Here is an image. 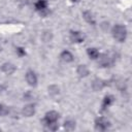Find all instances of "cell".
Listing matches in <instances>:
<instances>
[{
	"mask_svg": "<svg viewBox=\"0 0 132 132\" xmlns=\"http://www.w3.org/2000/svg\"><path fill=\"white\" fill-rule=\"evenodd\" d=\"M112 35L114 37V39H117L120 42H123L126 39L127 36V30L124 26L122 25H116L112 28Z\"/></svg>",
	"mask_w": 132,
	"mask_h": 132,
	"instance_id": "6da1fadb",
	"label": "cell"
},
{
	"mask_svg": "<svg viewBox=\"0 0 132 132\" xmlns=\"http://www.w3.org/2000/svg\"><path fill=\"white\" fill-rule=\"evenodd\" d=\"M114 62V56L113 53H105L102 54L99 58V65L101 67H108Z\"/></svg>",
	"mask_w": 132,
	"mask_h": 132,
	"instance_id": "7a4b0ae2",
	"label": "cell"
},
{
	"mask_svg": "<svg viewBox=\"0 0 132 132\" xmlns=\"http://www.w3.org/2000/svg\"><path fill=\"white\" fill-rule=\"evenodd\" d=\"M110 123L109 121H107L105 118L103 117H100V118H97L95 120V127L97 130H100V131H104L106 130L108 127H109Z\"/></svg>",
	"mask_w": 132,
	"mask_h": 132,
	"instance_id": "3957f363",
	"label": "cell"
},
{
	"mask_svg": "<svg viewBox=\"0 0 132 132\" xmlns=\"http://www.w3.org/2000/svg\"><path fill=\"white\" fill-rule=\"evenodd\" d=\"M59 118V113L57 111H54V110H51L48 112L45 113V117H44V120H43V123H45L44 125L48 124V123H53V122H57Z\"/></svg>",
	"mask_w": 132,
	"mask_h": 132,
	"instance_id": "277c9868",
	"label": "cell"
},
{
	"mask_svg": "<svg viewBox=\"0 0 132 132\" xmlns=\"http://www.w3.org/2000/svg\"><path fill=\"white\" fill-rule=\"evenodd\" d=\"M26 80H27V82H28L30 86H32V87H35V86L37 85V76H36V74H35L33 71H31V70L26 73Z\"/></svg>",
	"mask_w": 132,
	"mask_h": 132,
	"instance_id": "5b68a950",
	"label": "cell"
},
{
	"mask_svg": "<svg viewBox=\"0 0 132 132\" xmlns=\"http://www.w3.org/2000/svg\"><path fill=\"white\" fill-rule=\"evenodd\" d=\"M70 39H71L72 42L79 43V42H82L84 41V36L78 31H71L70 32Z\"/></svg>",
	"mask_w": 132,
	"mask_h": 132,
	"instance_id": "8992f818",
	"label": "cell"
},
{
	"mask_svg": "<svg viewBox=\"0 0 132 132\" xmlns=\"http://www.w3.org/2000/svg\"><path fill=\"white\" fill-rule=\"evenodd\" d=\"M60 57H61V59H62L64 62H66V63H69V62H72V61H73V55H72L69 51H64V52H62Z\"/></svg>",
	"mask_w": 132,
	"mask_h": 132,
	"instance_id": "52a82bcc",
	"label": "cell"
},
{
	"mask_svg": "<svg viewBox=\"0 0 132 132\" xmlns=\"http://www.w3.org/2000/svg\"><path fill=\"white\" fill-rule=\"evenodd\" d=\"M34 112H35V108H34V105L32 104H28L23 108V113L26 117H31L34 114Z\"/></svg>",
	"mask_w": 132,
	"mask_h": 132,
	"instance_id": "ba28073f",
	"label": "cell"
},
{
	"mask_svg": "<svg viewBox=\"0 0 132 132\" xmlns=\"http://www.w3.org/2000/svg\"><path fill=\"white\" fill-rule=\"evenodd\" d=\"M35 7L38 11L42 12L44 10H46V7H47V4H46V1L45 0H36L35 1Z\"/></svg>",
	"mask_w": 132,
	"mask_h": 132,
	"instance_id": "9c48e42d",
	"label": "cell"
},
{
	"mask_svg": "<svg viewBox=\"0 0 132 132\" xmlns=\"http://www.w3.org/2000/svg\"><path fill=\"white\" fill-rule=\"evenodd\" d=\"M1 70H2L3 72L7 73V74H11V73L15 70V67H14L12 64H10V63H5V64H3V65L1 66Z\"/></svg>",
	"mask_w": 132,
	"mask_h": 132,
	"instance_id": "30bf717a",
	"label": "cell"
},
{
	"mask_svg": "<svg viewBox=\"0 0 132 132\" xmlns=\"http://www.w3.org/2000/svg\"><path fill=\"white\" fill-rule=\"evenodd\" d=\"M82 15H84L85 21H86L87 23H89L90 25H95V24H96V22H95V18L93 16V14H92L90 11H84Z\"/></svg>",
	"mask_w": 132,
	"mask_h": 132,
	"instance_id": "8fae6325",
	"label": "cell"
},
{
	"mask_svg": "<svg viewBox=\"0 0 132 132\" xmlns=\"http://www.w3.org/2000/svg\"><path fill=\"white\" fill-rule=\"evenodd\" d=\"M76 71H77V74H78L80 77H85V76H87V75L89 74V70H88V68H87L86 65H79V66L77 67Z\"/></svg>",
	"mask_w": 132,
	"mask_h": 132,
	"instance_id": "7c38bea8",
	"label": "cell"
},
{
	"mask_svg": "<svg viewBox=\"0 0 132 132\" xmlns=\"http://www.w3.org/2000/svg\"><path fill=\"white\" fill-rule=\"evenodd\" d=\"M104 86H105L104 81L101 80V79H99V78H96V79H94V81H93V89H94L95 91L101 90Z\"/></svg>",
	"mask_w": 132,
	"mask_h": 132,
	"instance_id": "4fadbf2b",
	"label": "cell"
},
{
	"mask_svg": "<svg viewBox=\"0 0 132 132\" xmlns=\"http://www.w3.org/2000/svg\"><path fill=\"white\" fill-rule=\"evenodd\" d=\"M113 96H111V95H107V96H105V98H104V100H103V104H102V108L104 109V108H106L107 106H109L112 102H113Z\"/></svg>",
	"mask_w": 132,
	"mask_h": 132,
	"instance_id": "5bb4252c",
	"label": "cell"
},
{
	"mask_svg": "<svg viewBox=\"0 0 132 132\" xmlns=\"http://www.w3.org/2000/svg\"><path fill=\"white\" fill-rule=\"evenodd\" d=\"M87 53H88V55H89V57L91 58V59H97L98 57H99V52L96 50V48H94V47H91V48H88V51H87Z\"/></svg>",
	"mask_w": 132,
	"mask_h": 132,
	"instance_id": "9a60e30c",
	"label": "cell"
},
{
	"mask_svg": "<svg viewBox=\"0 0 132 132\" xmlns=\"http://www.w3.org/2000/svg\"><path fill=\"white\" fill-rule=\"evenodd\" d=\"M64 127H65L66 130L71 131V130H73V129L75 128V122H73V121H71V120H68V121H66V122L64 123Z\"/></svg>",
	"mask_w": 132,
	"mask_h": 132,
	"instance_id": "2e32d148",
	"label": "cell"
},
{
	"mask_svg": "<svg viewBox=\"0 0 132 132\" xmlns=\"http://www.w3.org/2000/svg\"><path fill=\"white\" fill-rule=\"evenodd\" d=\"M7 113H9L8 107H7L6 105L0 103V116H1V117H4V116H6Z\"/></svg>",
	"mask_w": 132,
	"mask_h": 132,
	"instance_id": "e0dca14e",
	"label": "cell"
},
{
	"mask_svg": "<svg viewBox=\"0 0 132 132\" xmlns=\"http://www.w3.org/2000/svg\"><path fill=\"white\" fill-rule=\"evenodd\" d=\"M46 126H47V127H48V129H50V130H52V131H56V130L58 129V124H57V122L48 123V124H46Z\"/></svg>",
	"mask_w": 132,
	"mask_h": 132,
	"instance_id": "ac0fdd59",
	"label": "cell"
},
{
	"mask_svg": "<svg viewBox=\"0 0 132 132\" xmlns=\"http://www.w3.org/2000/svg\"><path fill=\"white\" fill-rule=\"evenodd\" d=\"M48 92H50L52 95H56V94L59 93V89H58L56 86H51V87L48 88Z\"/></svg>",
	"mask_w": 132,
	"mask_h": 132,
	"instance_id": "d6986e66",
	"label": "cell"
},
{
	"mask_svg": "<svg viewBox=\"0 0 132 132\" xmlns=\"http://www.w3.org/2000/svg\"><path fill=\"white\" fill-rule=\"evenodd\" d=\"M16 52L19 53L20 56H24V55H25V51H24L23 48H21V47H19V48L16 50Z\"/></svg>",
	"mask_w": 132,
	"mask_h": 132,
	"instance_id": "ffe728a7",
	"label": "cell"
},
{
	"mask_svg": "<svg viewBox=\"0 0 132 132\" xmlns=\"http://www.w3.org/2000/svg\"><path fill=\"white\" fill-rule=\"evenodd\" d=\"M71 1H72V2H78L79 0H71Z\"/></svg>",
	"mask_w": 132,
	"mask_h": 132,
	"instance_id": "44dd1931",
	"label": "cell"
}]
</instances>
